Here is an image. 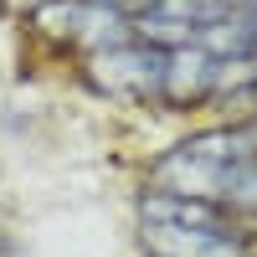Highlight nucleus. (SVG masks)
Listing matches in <instances>:
<instances>
[{
  "mask_svg": "<svg viewBox=\"0 0 257 257\" xmlns=\"http://www.w3.org/2000/svg\"><path fill=\"white\" fill-rule=\"evenodd\" d=\"M160 67H165V57L139 47L134 36H128L123 47L93 52V82L103 93H118V98H149V93H160Z\"/></svg>",
  "mask_w": 257,
  "mask_h": 257,
  "instance_id": "f257e3e1",
  "label": "nucleus"
},
{
  "mask_svg": "<svg viewBox=\"0 0 257 257\" xmlns=\"http://www.w3.org/2000/svg\"><path fill=\"white\" fill-rule=\"evenodd\" d=\"M144 226H180V231H231V211L221 201L175 196V190H144L139 196Z\"/></svg>",
  "mask_w": 257,
  "mask_h": 257,
  "instance_id": "f03ea898",
  "label": "nucleus"
},
{
  "mask_svg": "<svg viewBox=\"0 0 257 257\" xmlns=\"http://www.w3.org/2000/svg\"><path fill=\"white\" fill-rule=\"evenodd\" d=\"M211 62L201 47H180V52H165V67H160V98L175 103V108H190V103L211 98Z\"/></svg>",
  "mask_w": 257,
  "mask_h": 257,
  "instance_id": "7ed1b4c3",
  "label": "nucleus"
},
{
  "mask_svg": "<svg viewBox=\"0 0 257 257\" xmlns=\"http://www.w3.org/2000/svg\"><path fill=\"white\" fill-rule=\"evenodd\" d=\"M196 47H201L211 62L252 57V52H257V16H247V11H226V16H216L211 26L196 31Z\"/></svg>",
  "mask_w": 257,
  "mask_h": 257,
  "instance_id": "20e7f679",
  "label": "nucleus"
},
{
  "mask_svg": "<svg viewBox=\"0 0 257 257\" xmlns=\"http://www.w3.org/2000/svg\"><path fill=\"white\" fill-rule=\"evenodd\" d=\"M216 201L231 211V216H237V211H242V216H257V155L237 160V165L221 175V196H216Z\"/></svg>",
  "mask_w": 257,
  "mask_h": 257,
  "instance_id": "39448f33",
  "label": "nucleus"
},
{
  "mask_svg": "<svg viewBox=\"0 0 257 257\" xmlns=\"http://www.w3.org/2000/svg\"><path fill=\"white\" fill-rule=\"evenodd\" d=\"M77 21H82V0H41L31 11V26L41 36H52V41H72Z\"/></svg>",
  "mask_w": 257,
  "mask_h": 257,
  "instance_id": "423d86ee",
  "label": "nucleus"
},
{
  "mask_svg": "<svg viewBox=\"0 0 257 257\" xmlns=\"http://www.w3.org/2000/svg\"><path fill=\"white\" fill-rule=\"evenodd\" d=\"M257 88V57H231V62H216L211 72V93L226 98V93H252Z\"/></svg>",
  "mask_w": 257,
  "mask_h": 257,
  "instance_id": "0eeeda50",
  "label": "nucleus"
},
{
  "mask_svg": "<svg viewBox=\"0 0 257 257\" xmlns=\"http://www.w3.org/2000/svg\"><path fill=\"white\" fill-rule=\"evenodd\" d=\"M88 6H108V11H128V6H144V11H149L155 0H88Z\"/></svg>",
  "mask_w": 257,
  "mask_h": 257,
  "instance_id": "6e6552de",
  "label": "nucleus"
},
{
  "mask_svg": "<svg viewBox=\"0 0 257 257\" xmlns=\"http://www.w3.org/2000/svg\"><path fill=\"white\" fill-rule=\"evenodd\" d=\"M242 134H247V149H252V155H257V118H252V123L242 128Z\"/></svg>",
  "mask_w": 257,
  "mask_h": 257,
  "instance_id": "1a4fd4ad",
  "label": "nucleus"
},
{
  "mask_svg": "<svg viewBox=\"0 0 257 257\" xmlns=\"http://www.w3.org/2000/svg\"><path fill=\"white\" fill-rule=\"evenodd\" d=\"M6 6H11V11H36L41 0H6Z\"/></svg>",
  "mask_w": 257,
  "mask_h": 257,
  "instance_id": "9d476101",
  "label": "nucleus"
}]
</instances>
